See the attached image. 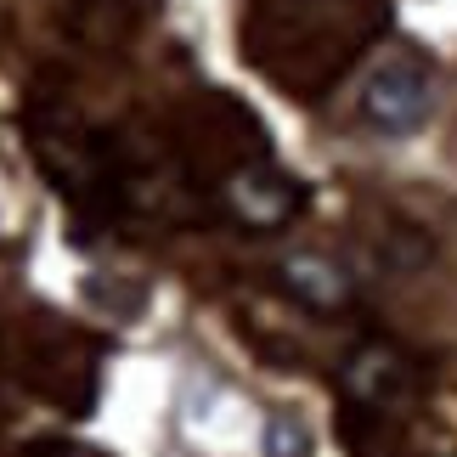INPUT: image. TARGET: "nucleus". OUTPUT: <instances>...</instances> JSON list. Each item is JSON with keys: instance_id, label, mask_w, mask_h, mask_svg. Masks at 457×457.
Returning a JSON list of instances; mask_svg holds the SVG:
<instances>
[{"instance_id": "nucleus-1", "label": "nucleus", "mask_w": 457, "mask_h": 457, "mask_svg": "<svg viewBox=\"0 0 457 457\" xmlns=\"http://www.w3.org/2000/svg\"><path fill=\"white\" fill-rule=\"evenodd\" d=\"M435 108V79H429V62L418 51H390L367 68L361 91H356V113L367 130L378 136H412L418 125L429 119Z\"/></svg>"}, {"instance_id": "nucleus-2", "label": "nucleus", "mask_w": 457, "mask_h": 457, "mask_svg": "<svg viewBox=\"0 0 457 457\" xmlns=\"http://www.w3.org/2000/svg\"><path fill=\"white\" fill-rule=\"evenodd\" d=\"M339 378H345V395L361 401V407H373V412H395V407H407V401L418 395L412 356L395 350V345H384V339H367V345L350 350Z\"/></svg>"}, {"instance_id": "nucleus-3", "label": "nucleus", "mask_w": 457, "mask_h": 457, "mask_svg": "<svg viewBox=\"0 0 457 457\" xmlns=\"http://www.w3.org/2000/svg\"><path fill=\"white\" fill-rule=\"evenodd\" d=\"M226 204H232V215L243 226H254V232H277V226H288L294 215H300L305 192H300V181H288L283 170L249 164V170H237L232 181H226Z\"/></svg>"}, {"instance_id": "nucleus-4", "label": "nucleus", "mask_w": 457, "mask_h": 457, "mask_svg": "<svg viewBox=\"0 0 457 457\" xmlns=\"http://www.w3.org/2000/svg\"><path fill=\"white\" fill-rule=\"evenodd\" d=\"M277 271H283V288L300 305H311V311H345L350 300H356V283H350V271L333 254L300 249V254H288Z\"/></svg>"}, {"instance_id": "nucleus-5", "label": "nucleus", "mask_w": 457, "mask_h": 457, "mask_svg": "<svg viewBox=\"0 0 457 457\" xmlns=\"http://www.w3.org/2000/svg\"><path fill=\"white\" fill-rule=\"evenodd\" d=\"M311 452V435L300 418H288V412H271L266 418V457H305Z\"/></svg>"}]
</instances>
